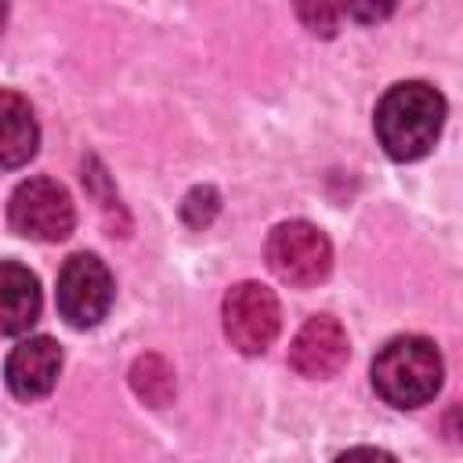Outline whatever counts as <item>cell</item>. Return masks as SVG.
I'll use <instances>...</instances> for the list:
<instances>
[{
	"label": "cell",
	"mask_w": 463,
	"mask_h": 463,
	"mask_svg": "<svg viewBox=\"0 0 463 463\" xmlns=\"http://www.w3.org/2000/svg\"><path fill=\"white\" fill-rule=\"evenodd\" d=\"M373 127L391 159L412 163L434 148V141L445 127V98L423 80L394 83L380 98Z\"/></svg>",
	"instance_id": "1"
},
{
	"label": "cell",
	"mask_w": 463,
	"mask_h": 463,
	"mask_svg": "<svg viewBox=\"0 0 463 463\" xmlns=\"http://www.w3.org/2000/svg\"><path fill=\"white\" fill-rule=\"evenodd\" d=\"M441 354L427 336H394L373 358V387L394 409L427 405L441 391Z\"/></svg>",
	"instance_id": "2"
},
{
	"label": "cell",
	"mask_w": 463,
	"mask_h": 463,
	"mask_svg": "<svg viewBox=\"0 0 463 463\" xmlns=\"http://www.w3.org/2000/svg\"><path fill=\"white\" fill-rule=\"evenodd\" d=\"M268 268L275 279H282L293 289H311L318 286L329 268H333V246L326 232H318L311 221H282L268 232L264 242Z\"/></svg>",
	"instance_id": "3"
},
{
	"label": "cell",
	"mask_w": 463,
	"mask_h": 463,
	"mask_svg": "<svg viewBox=\"0 0 463 463\" xmlns=\"http://www.w3.org/2000/svg\"><path fill=\"white\" fill-rule=\"evenodd\" d=\"M7 221L18 235L36 242H61L76 224V206L69 192L51 177H29L11 192Z\"/></svg>",
	"instance_id": "4"
},
{
	"label": "cell",
	"mask_w": 463,
	"mask_h": 463,
	"mask_svg": "<svg viewBox=\"0 0 463 463\" xmlns=\"http://www.w3.org/2000/svg\"><path fill=\"white\" fill-rule=\"evenodd\" d=\"M221 318H224V336L242 354H264L275 344L279 326H282L279 300L260 282H239V286H232L228 297H224Z\"/></svg>",
	"instance_id": "5"
},
{
	"label": "cell",
	"mask_w": 463,
	"mask_h": 463,
	"mask_svg": "<svg viewBox=\"0 0 463 463\" xmlns=\"http://www.w3.org/2000/svg\"><path fill=\"white\" fill-rule=\"evenodd\" d=\"M112 307V275L94 253H72L58 271V311L69 326L90 329Z\"/></svg>",
	"instance_id": "6"
},
{
	"label": "cell",
	"mask_w": 463,
	"mask_h": 463,
	"mask_svg": "<svg viewBox=\"0 0 463 463\" xmlns=\"http://www.w3.org/2000/svg\"><path fill=\"white\" fill-rule=\"evenodd\" d=\"M347 354H351L347 333L333 315H311L289 344V365L307 380L336 376L347 365Z\"/></svg>",
	"instance_id": "7"
},
{
	"label": "cell",
	"mask_w": 463,
	"mask_h": 463,
	"mask_svg": "<svg viewBox=\"0 0 463 463\" xmlns=\"http://www.w3.org/2000/svg\"><path fill=\"white\" fill-rule=\"evenodd\" d=\"M58 373H61V347L51 336H29V340H22L7 354V362H4L7 387L22 402H33V398L51 394V387L58 383Z\"/></svg>",
	"instance_id": "8"
},
{
	"label": "cell",
	"mask_w": 463,
	"mask_h": 463,
	"mask_svg": "<svg viewBox=\"0 0 463 463\" xmlns=\"http://www.w3.org/2000/svg\"><path fill=\"white\" fill-rule=\"evenodd\" d=\"M40 315V282L18 260H4L0 268V329L4 336L25 333Z\"/></svg>",
	"instance_id": "9"
},
{
	"label": "cell",
	"mask_w": 463,
	"mask_h": 463,
	"mask_svg": "<svg viewBox=\"0 0 463 463\" xmlns=\"http://www.w3.org/2000/svg\"><path fill=\"white\" fill-rule=\"evenodd\" d=\"M36 141H40V130L29 101L14 90H4L0 94V163L7 170L22 166L25 159L36 156Z\"/></svg>",
	"instance_id": "10"
},
{
	"label": "cell",
	"mask_w": 463,
	"mask_h": 463,
	"mask_svg": "<svg viewBox=\"0 0 463 463\" xmlns=\"http://www.w3.org/2000/svg\"><path fill=\"white\" fill-rule=\"evenodd\" d=\"M130 387L137 391V398H145L148 405L159 409L174 398V369L159 354H145L130 369Z\"/></svg>",
	"instance_id": "11"
},
{
	"label": "cell",
	"mask_w": 463,
	"mask_h": 463,
	"mask_svg": "<svg viewBox=\"0 0 463 463\" xmlns=\"http://www.w3.org/2000/svg\"><path fill=\"white\" fill-rule=\"evenodd\" d=\"M217 213V192L213 188H195L188 192V199L181 203V217L192 224V228H206Z\"/></svg>",
	"instance_id": "12"
},
{
	"label": "cell",
	"mask_w": 463,
	"mask_h": 463,
	"mask_svg": "<svg viewBox=\"0 0 463 463\" xmlns=\"http://www.w3.org/2000/svg\"><path fill=\"white\" fill-rule=\"evenodd\" d=\"M333 463H398L391 452H383V449H373V445H358V449H347V452H340Z\"/></svg>",
	"instance_id": "13"
},
{
	"label": "cell",
	"mask_w": 463,
	"mask_h": 463,
	"mask_svg": "<svg viewBox=\"0 0 463 463\" xmlns=\"http://www.w3.org/2000/svg\"><path fill=\"white\" fill-rule=\"evenodd\" d=\"M300 18H307V25L315 33H333V18H336V7H300Z\"/></svg>",
	"instance_id": "14"
},
{
	"label": "cell",
	"mask_w": 463,
	"mask_h": 463,
	"mask_svg": "<svg viewBox=\"0 0 463 463\" xmlns=\"http://www.w3.org/2000/svg\"><path fill=\"white\" fill-rule=\"evenodd\" d=\"M441 430H445V438H449V441L463 445V405H456V409H449V412H445Z\"/></svg>",
	"instance_id": "15"
}]
</instances>
